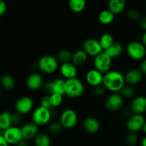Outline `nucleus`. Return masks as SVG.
<instances>
[{"mask_svg":"<svg viewBox=\"0 0 146 146\" xmlns=\"http://www.w3.org/2000/svg\"><path fill=\"white\" fill-rule=\"evenodd\" d=\"M103 85L111 93H119L125 85L124 75L116 70H111L104 75Z\"/></svg>","mask_w":146,"mask_h":146,"instance_id":"nucleus-1","label":"nucleus"},{"mask_svg":"<svg viewBox=\"0 0 146 146\" xmlns=\"http://www.w3.org/2000/svg\"><path fill=\"white\" fill-rule=\"evenodd\" d=\"M59 61L56 57L50 54H46L40 57L36 64L38 71L46 75L55 74L59 69Z\"/></svg>","mask_w":146,"mask_h":146,"instance_id":"nucleus-2","label":"nucleus"},{"mask_svg":"<svg viewBox=\"0 0 146 146\" xmlns=\"http://www.w3.org/2000/svg\"><path fill=\"white\" fill-rule=\"evenodd\" d=\"M86 87L83 81L78 78L66 80L64 87V96L70 98H78L84 96Z\"/></svg>","mask_w":146,"mask_h":146,"instance_id":"nucleus-3","label":"nucleus"},{"mask_svg":"<svg viewBox=\"0 0 146 146\" xmlns=\"http://www.w3.org/2000/svg\"><path fill=\"white\" fill-rule=\"evenodd\" d=\"M125 52L133 61H143L146 56V47L141 41H132L127 44Z\"/></svg>","mask_w":146,"mask_h":146,"instance_id":"nucleus-4","label":"nucleus"},{"mask_svg":"<svg viewBox=\"0 0 146 146\" xmlns=\"http://www.w3.org/2000/svg\"><path fill=\"white\" fill-rule=\"evenodd\" d=\"M51 109L44 108L40 106L35 108L31 113V121L38 127L48 125L52 118Z\"/></svg>","mask_w":146,"mask_h":146,"instance_id":"nucleus-5","label":"nucleus"},{"mask_svg":"<svg viewBox=\"0 0 146 146\" xmlns=\"http://www.w3.org/2000/svg\"><path fill=\"white\" fill-rule=\"evenodd\" d=\"M93 64L95 69L105 74L111 70L113 58L106 51H103L94 58Z\"/></svg>","mask_w":146,"mask_h":146,"instance_id":"nucleus-6","label":"nucleus"},{"mask_svg":"<svg viewBox=\"0 0 146 146\" xmlns=\"http://www.w3.org/2000/svg\"><path fill=\"white\" fill-rule=\"evenodd\" d=\"M78 121V113L72 108H66L60 114L59 122L64 129H72L75 128Z\"/></svg>","mask_w":146,"mask_h":146,"instance_id":"nucleus-7","label":"nucleus"},{"mask_svg":"<svg viewBox=\"0 0 146 146\" xmlns=\"http://www.w3.org/2000/svg\"><path fill=\"white\" fill-rule=\"evenodd\" d=\"M14 108L16 112L20 115H27L34 111V101L31 97L29 96H23L17 100Z\"/></svg>","mask_w":146,"mask_h":146,"instance_id":"nucleus-8","label":"nucleus"},{"mask_svg":"<svg viewBox=\"0 0 146 146\" xmlns=\"http://www.w3.org/2000/svg\"><path fill=\"white\" fill-rule=\"evenodd\" d=\"M145 121L146 119L143 115L132 113L131 116L127 118L125 128L129 133H138V132L142 131Z\"/></svg>","mask_w":146,"mask_h":146,"instance_id":"nucleus-9","label":"nucleus"},{"mask_svg":"<svg viewBox=\"0 0 146 146\" xmlns=\"http://www.w3.org/2000/svg\"><path fill=\"white\" fill-rule=\"evenodd\" d=\"M82 49L86 53L88 57H92V58H95L96 56L104 51L98 39L94 38H86L83 42Z\"/></svg>","mask_w":146,"mask_h":146,"instance_id":"nucleus-10","label":"nucleus"},{"mask_svg":"<svg viewBox=\"0 0 146 146\" xmlns=\"http://www.w3.org/2000/svg\"><path fill=\"white\" fill-rule=\"evenodd\" d=\"M124 98L119 93H111L104 102V106L109 111H118L124 106Z\"/></svg>","mask_w":146,"mask_h":146,"instance_id":"nucleus-11","label":"nucleus"},{"mask_svg":"<svg viewBox=\"0 0 146 146\" xmlns=\"http://www.w3.org/2000/svg\"><path fill=\"white\" fill-rule=\"evenodd\" d=\"M66 80L63 78H57L45 82L43 88L47 94H60L64 96V87Z\"/></svg>","mask_w":146,"mask_h":146,"instance_id":"nucleus-12","label":"nucleus"},{"mask_svg":"<svg viewBox=\"0 0 146 146\" xmlns=\"http://www.w3.org/2000/svg\"><path fill=\"white\" fill-rule=\"evenodd\" d=\"M3 136L9 145H14L18 143L23 139L21 127L12 125L3 132Z\"/></svg>","mask_w":146,"mask_h":146,"instance_id":"nucleus-13","label":"nucleus"},{"mask_svg":"<svg viewBox=\"0 0 146 146\" xmlns=\"http://www.w3.org/2000/svg\"><path fill=\"white\" fill-rule=\"evenodd\" d=\"M44 79L43 76L38 72H33L28 76L26 80V85L27 88L32 91H36L43 88Z\"/></svg>","mask_w":146,"mask_h":146,"instance_id":"nucleus-14","label":"nucleus"},{"mask_svg":"<svg viewBox=\"0 0 146 146\" xmlns=\"http://www.w3.org/2000/svg\"><path fill=\"white\" fill-rule=\"evenodd\" d=\"M104 74L98 71L95 68L88 70L86 72L85 76L86 82L88 85L92 88L98 86L103 84L104 81Z\"/></svg>","mask_w":146,"mask_h":146,"instance_id":"nucleus-15","label":"nucleus"},{"mask_svg":"<svg viewBox=\"0 0 146 146\" xmlns=\"http://www.w3.org/2000/svg\"><path fill=\"white\" fill-rule=\"evenodd\" d=\"M58 71L61 74V78L65 80H68L77 77L78 67L76 66L71 61H69L60 64Z\"/></svg>","mask_w":146,"mask_h":146,"instance_id":"nucleus-16","label":"nucleus"},{"mask_svg":"<svg viewBox=\"0 0 146 146\" xmlns=\"http://www.w3.org/2000/svg\"><path fill=\"white\" fill-rule=\"evenodd\" d=\"M124 77H125V84L131 86H135L142 81L143 74L140 68H133L126 71Z\"/></svg>","mask_w":146,"mask_h":146,"instance_id":"nucleus-17","label":"nucleus"},{"mask_svg":"<svg viewBox=\"0 0 146 146\" xmlns=\"http://www.w3.org/2000/svg\"><path fill=\"white\" fill-rule=\"evenodd\" d=\"M129 108L133 113L143 115L146 113V97L138 96L131 100Z\"/></svg>","mask_w":146,"mask_h":146,"instance_id":"nucleus-18","label":"nucleus"},{"mask_svg":"<svg viewBox=\"0 0 146 146\" xmlns=\"http://www.w3.org/2000/svg\"><path fill=\"white\" fill-rule=\"evenodd\" d=\"M39 128L34 123L31 122L26 123L21 127V133H22L23 139L30 141L34 140L35 137L39 133Z\"/></svg>","mask_w":146,"mask_h":146,"instance_id":"nucleus-19","label":"nucleus"},{"mask_svg":"<svg viewBox=\"0 0 146 146\" xmlns=\"http://www.w3.org/2000/svg\"><path fill=\"white\" fill-rule=\"evenodd\" d=\"M82 126L84 131L89 134H96L101 129V123L96 118L87 116L83 120Z\"/></svg>","mask_w":146,"mask_h":146,"instance_id":"nucleus-20","label":"nucleus"},{"mask_svg":"<svg viewBox=\"0 0 146 146\" xmlns=\"http://www.w3.org/2000/svg\"><path fill=\"white\" fill-rule=\"evenodd\" d=\"M125 6L126 0H108V9L115 15H118L123 12Z\"/></svg>","mask_w":146,"mask_h":146,"instance_id":"nucleus-21","label":"nucleus"},{"mask_svg":"<svg viewBox=\"0 0 146 146\" xmlns=\"http://www.w3.org/2000/svg\"><path fill=\"white\" fill-rule=\"evenodd\" d=\"M88 56L86 53L81 48V49L76 50L73 53L72 58H71V62L78 68L82 66L85 65L88 61Z\"/></svg>","mask_w":146,"mask_h":146,"instance_id":"nucleus-22","label":"nucleus"},{"mask_svg":"<svg viewBox=\"0 0 146 146\" xmlns=\"http://www.w3.org/2000/svg\"><path fill=\"white\" fill-rule=\"evenodd\" d=\"M104 51H106L113 60L119 58L122 55L124 51V46L121 43L115 41V43L109 48Z\"/></svg>","mask_w":146,"mask_h":146,"instance_id":"nucleus-23","label":"nucleus"},{"mask_svg":"<svg viewBox=\"0 0 146 146\" xmlns=\"http://www.w3.org/2000/svg\"><path fill=\"white\" fill-rule=\"evenodd\" d=\"M115 17V14H113L110 10L104 9L98 14V19L101 24L104 25H109L113 22Z\"/></svg>","mask_w":146,"mask_h":146,"instance_id":"nucleus-24","label":"nucleus"},{"mask_svg":"<svg viewBox=\"0 0 146 146\" xmlns=\"http://www.w3.org/2000/svg\"><path fill=\"white\" fill-rule=\"evenodd\" d=\"M11 115L12 113L9 111H4L0 113V130L4 131L12 126Z\"/></svg>","mask_w":146,"mask_h":146,"instance_id":"nucleus-25","label":"nucleus"},{"mask_svg":"<svg viewBox=\"0 0 146 146\" xmlns=\"http://www.w3.org/2000/svg\"><path fill=\"white\" fill-rule=\"evenodd\" d=\"M68 3L70 9L76 14L84 11L86 7V0H68Z\"/></svg>","mask_w":146,"mask_h":146,"instance_id":"nucleus-26","label":"nucleus"},{"mask_svg":"<svg viewBox=\"0 0 146 146\" xmlns=\"http://www.w3.org/2000/svg\"><path fill=\"white\" fill-rule=\"evenodd\" d=\"M98 41H99L100 44H101L104 51H106L108 48H109L115 43L113 36L108 32L103 34L100 36Z\"/></svg>","mask_w":146,"mask_h":146,"instance_id":"nucleus-27","label":"nucleus"},{"mask_svg":"<svg viewBox=\"0 0 146 146\" xmlns=\"http://www.w3.org/2000/svg\"><path fill=\"white\" fill-rule=\"evenodd\" d=\"M33 141L34 146H51V138L44 133H39Z\"/></svg>","mask_w":146,"mask_h":146,"instance_id":"nucleus-28","label":"nucleus"},{"mask_svg":"<svg viewBox=\"0 0 146 146\" xmlns=\"http://www.w3.org/2000/svg\"><path fill=\"white\" fill-rule=\"evenodd\" d=\"M73 53L70 51L69 49L67 48H62V49L59 50L57 52L56 57L59 61V63L63 64V63H66L71 61V58H72Z\"/></svg>","mask_w":146,"mask_h":146,"instance_id":"nucleus-29","label":"nucleus"},{"mask_svg":"<svg viewBox=\"0 0 146 146\" xmlns=\"http://www.w3.org/2000/svg\"><path fill=\"white\" fill-rule=\"evenodd\" d=\"M1 86L6 90H12L15 87V80L11 76L6 74L1 76L0 81Z\"/></svg>","mask_w":146,"mask_h":146,"instance_id":"nucleus-30","label":"nucleus"},{"mask_svg":"<svg viewBox=\"0 0 146 146\" xmlns=\"http://www.w3.org/2000/svg\"><path fill=\"white\" fill-rule=\"evenodd\" d=\"M119 94L124 99H133L134 97H135V89L134 86L125 84L123 88L121 90Z\"/></svg>","mask_w":146,"mask_h":146,"instance_id":"nucleus-31","label":"nucleus"},{"mask_svg":"<svg viewBox=\"0 0 146 146\" xmlns=\"http://www.w3.org/2000/svg\"><path fill=\"white\" fill-rule=\"evenodd\" d=\"M49 98L51 108H58L62 105L64 101V95L60 94H49Z\"/></svg>","mask_w":146,"mask_h":146,"instance_id":"nucleus-32","label":"nucleus"},{"mask_svg":"<svg viewBox=\"0 0 146 146\" xmlns=\"http://www.w3.org/2000/svg\"><path fill=\"white\" fill-rule=\"evenodd\" d=\"M64 129L62 125L61 124V123L58 121H52V122L48 124V132L50 133L53 134V135H56V134H58L59 133H61L62 131V130Z\"/></svg>","mask_w":146,"mask_h":146,"instance_id":"nucleus-33","label":"nucleus"},{"mask_svg":"<svg viewBox=\"0 0 146 146\" xmlns=\"http://www.w3.org/2000/svg\"><path fill=\"white\" fill-rule=\"evenodd\" d=\"M139 142L137 133H128L125 138V143L127 146H135Z\"/></svg>","mask_w":146,"mask_h":146,"instance_id":"nucleus-34","label":"nucleus"},{"mask_svg":"<svg viewBox=\"0 0 146 146\" xmlns=\"http://www.w3.org/2000/svg\"><path fill=\"white\" fill-rule=\"evenodd\" d=\"M127 17L130 20L133 21H140L142 18L141 16V13L139 10L136 9H131L127 12Z\"/></svg>","mask_w":146,"mask_h":146,"instance_id":"nucleus-35","label":"nucleus"},{"mask_svg":"<svg viewBox=\"0 0 146 146\" xmlns=\"http://www.w3.org/2000/svg\"><path fill=\"white\" fill-rule=\"evenodd\" d=\"M106 88L104 87V86L103 84L98 86L95 87V88H93V94L96 97L103 96L106 94Z\"/></svg>","mask_w":146,"mask_h":146,"instance_id":"nucleus-36","label":"nucleus"},{"mask_svg":"<svg viewBox=\"0 0 146 146\" xmlns=\"http://www.w3.org/2000/svg\"><path fill=\"white\" fill-rule=\"evenodd\" d=\"M40 106L44 107V108H48V109H52L51 108V104H50V98L49 95L46 94V95L43 96L40 99Z\"/></svg>","mask_w":146,"mask_h":146,"instance_id":"nucleus-37","label":"nucleus"},{"mask_svg":"<svg viewBox=\"0 0 146 146\" xmlns=\"http://www.w3.org/2000/svg\"><path fill=\"white\" fill-rule=\"evenodd\" d=\"M21 116L18 113H14L11 115V122H12V125H17L21 123ZM18 126V125H17Z\"/></svg>","mask_w":146,"mask_h":146,"instance_id":"nucleus-38","label":"nucleus"},{"mask_svg":"<svg viewBox=\"0 0 146 146\" xmlns=\"http://www.w3.org/2000/svg\"><path fill=\"white\" fill-rule=\"evenodd\" d=\"M7 6L4 0H0V17L4 15L7 12Z\"/></svg>","mask_w":146,"mask_h":146,"instance_id":"nucleus-39","label":"nucleus"},{"mask_svg":"<svg viewBox=\"0 0 146 146\" xmlns=\"http://www.w3.org/2000/svg\"><path fill=\"white\" fill-rule=\"evenodd\" d=\"M139 68L142 71L143 76H146V58L141 61Z\"/></svg>","mask_w":146,"mask_h":146,"instance_id":"nucleus-40","label":"nucleus"},{"mask_svg":"<svg viewBox=\"0 0 146 146\" xmlns=\"http://www.w3.org/2000/svg\"><path fill=\"white\" fill-rule=\"evenodd\" d=\"M132 113H133L132 111H131V109H130L129 107H128V108H123L122 111V112H121V114H122L123 116L127 117V118H128L129 116H131V114Z\"/></svg>","mask_w":146,"mask_h":146,"instance_id":"nucleus-41","label":"nucleus"},{"mask_svg":"<svg viewBox=\"0 0 146 146\" xmlns=\"http://www.w3.org/2000/svg\"><path fill=\"white\" fill-rule=\"evenodd\" d=\"M140 26L144 31H146V15L143 17L140 20Z\"/></svg>","mask_w":146,"mask_h":146,"instance_id":"nucleus-42","label":"nucleus"},{"mask_svg":"<svg viewBox=\"0 0 146 146\" xmlns=\"http://www.w3.org/2000/svg\"><path fill=\"white\" fill-rule=\"evenodd\" d=\"M0 146H9V144L4 139L3 134L0 133Z\"/></svg>","mask_w":146,"mask_h":146,"instance_id":"nucleus-43","label":"nucleus"},{"mask_svg":"<svg viewBox=\"0 0 146 146\" xmlns=\"http://www.w3.org/2000/svg\"><path fill=\"white\" fill-rule=\"evenodd\" d=\"M15 146H29V145L28 141H27V140L22 139L21 141H19L18 143L16 144Z\"/></svg>","mask_w":146,"mask_h":146,"instance_id":"nucleus-44","label":"nucleus"},{"mask_svg":"<svg viewBox=\"0 0 146 146\" xmlns=\"http://www.w3.org/2000/svg\"><path fill=\"white\" fill-rule=\"evenodd\" d=\"M141 42L144 44V46L146 47V31H144L143 34H142L141 36Z\"/></svg>","mask_w":146,"mask_h":146,"instance_id":"nucleus-45","label":"nucleus"},{"mask_svg":"<svg viewBox=\"0 0 146 146\" xmlns=\"http://www.w3.org/2000/svg\"><path fill=\"white\" fill-rule=\"evenodd\" d=\"M141 146H146V135L141 139Z\"/></svg>","mask_w":146,"mask_h":146,"instance_id":"nucleus-46","label":"nucleus"},{"mask_svg":"<svg viewBox=\"0 0 146 146\" xmlns=\"http://www.w3.org/2000/svg\"><path fill=\"white\" fill-rule=\"evenodd\" d=\"M142 131H143V132L144 133V134H145V135H146V121H145V123H144V125H143V129H142Z\"/></svg>","mask_w":146,"mask_h":146,"instance_id":"nucleus-47","label":"nucleus"},{"mask_svg":"<svg viewBox=\"0 0 146 146\" xmlns=\"http://www.w3.org/2000/svg\"><path fill=\"white\" fill-rule=\"evenodd\" d=\"M1 96H2V93H1V91H0V98H1Z\"/></svg>","mask_w":146,"mask_h":146,"instance_id":"nucleus-48","label":"nucleus"},{"mask_svg":"<svg viewBox=\"0 0 146 146\" xmlns=\"http://www.w3.org/2000/svg\"><path fill=\"white\" fill-rule=\"evenodd\" d=\"M1 76H0V81H1Z\"/></svg>","mask_w":146,"mask_h":146,"instance_id":"nucleus-49","label":"nucleus"}]
</instances>
